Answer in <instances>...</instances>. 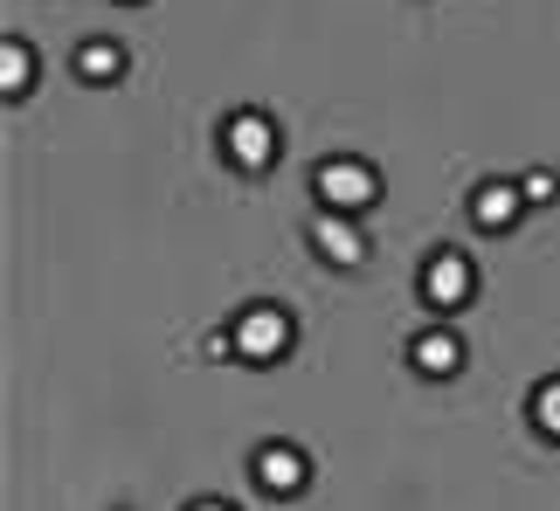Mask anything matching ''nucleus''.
Returning <instances> with one entry per match:
<instances>
[{
  "mask_svg": "<svg viewBox=\"0 0 560 511\" xmlns=\"http://www.w3.org/2000/svg\"><path fill=\"white\" fill-rule=\"evenodd\" d=\"M312 187H318V201H326L332 215H368V207L381 201V174L368 159H326Z\"/></svg>",
  "mask_w": 560,
  "mask_h": 511,
  "instance_id": "f257e3e1",
  "label": "nucleus"
},
{
  "mask_svg": "<svg viewBox=\"0 0 560 511\" xmlns=\"http://www.w3.org/2000/svg\"><path fill=\"white\" fill-rule=\"evenodd\" d=\"M470 290H478V270H470V255L457 249H436L429 255V270H422V297L436 311H464L470 305Z\"/></svg>",
  "mask_w": 560,
  "mask_h": 511,
  "instance_id": "20e7f679",
  "label": "nucleus"
},
{
  "mask_svg": "<svg viewBox=\"0 0 560 511\" xmlns=\"http://www.w3.org/2000/svg\"><path fill=\"white\" fill-rule=\"evenodd\" d=\"M408 359H416V373H429V380H450V373L464 367V338H457V332H422Z\"/></svg>",
  "mask_w": 560,
  "mask_h": 511,
  "instance_id": "6e6552de",
  "label": "nucleus"
},
{
  "mask_svg": "<svg viewBox=\"0 0 560 511\" xmlns=\"http://www.w3.org/2000/svg\"><path fill=\"white\" fill-rule=\"evenodd\" d=\"M235 353L243 359H256V367H264V359H277L291 346V311H277V305H249V311H235Z\"/></svg>",
  "mask_w": 560,
  "mask_h": 511,
  "instance_id": "f03ea898",
  "label": "nucleus"
},
{
  "mask_svg": "<svg viewBox=\"0 0 560 511\" xmlns=\"http://www.w3.org/2000/svg\"><path fill=\"white\" fill-rule=\"evenodd\" d=\"M520 187H526V201H553V194H560V180L547 174V166H540V174H526Z\"/></svg>",
  "mask_w": 560,
  "mask_h": 511,
  "instance_id": "f8f14e48",
  "label": "nucleus"
},
{
  "mask_svg": "<svg viewBox=\"0 0 560 511\" xmlns=\"http://www.w3.org/2000/svg\"><path fill=\"white\" fill-rule=\"evenodd\" d=\"M194 511H229V504H194Z\"/></svg>",
  "mask_w": 560,
  "mask_h": 511,
  "instance_id": "ddd939ff",
  "label": "nucleus"
},
{
  "mask_svg": "<svg viewBox=\"0 0 560 511\" xmlns=\"http://www.w3.org/2000/svg\"><path fill=\"white\" fill-rule=\"evenodd\" d=\"M312 249L326 255V263H339V270H353L360 255H368V236H360V228H353V215H332V207H326V215L312 222Z\"/></svg>",
  "mask_w": 560,
  "mask_h": 511,
  "instance_id": "423d86ee",
  "label": "nucleus"
},
{
  "mask_svg": "<svg viewBox=\"0 0 560 511\" xmlns=\"http://www.w3.org/2000/svg\"><path fill=\"white\" fill-rule=\"evenodd\" d=\"M533 429L547 442H560V380H540V394H533Z\"/></svg>",
  "mask_w": 560,
  "mask_h": 511,
  "instance_id": "9b49d317",
  "label": "nucleus"
},
{
  "mask_svg": "<svg viewBox=\"0 0 560 511\" xmlns=\"http://www.w3.org/2000/svg\"><path fill=\"white\" fill-rule=\"evenodd\" d=\"M256 484H264L270 498H298V491L312 484L305 450H291V442H270V450H256Z\"/></svg>",
  "mask_w": 560,
  "mask_h": 511,
  "instance_id": "39448f33",
  "label": "nucleus"
},
{
  "mask_svg": "<svg viewBox=\"0 0 560 511\" xmlns=\"http://www.w3.org/2000/svg\"><path fill=\"white\" fill-rule=\"evenodd\" d=\"M77 70L91 76V83H112V76L125 70V49H112V41H91V49L77 56Z\"/></svg>",
  "mask_w": 560,
  "mask_h": 511,
  "instance_id": "9d476101",
  "label": "nucleus"
},
{
  "mask_svg": "<svg viewBox=\"0 0 560 511\" xmlns=\"http://www.w3.org/2000/svg\"><path fill=\"white\" fill-rule=\"evenodd\" d=\"M222 145H229V159L243 166V174H270L277 166V124L264 111H235L222 124Z\"/></svg>",
  "mask_w": 560,
  "mask_h": 511,
  "instance_id": "7ed1b4c3",
  "label": "nucleus"
},
{
  "mask_svg": "<svg viewBox=\"0 0 560 511\" xmlns=\"http://www.w3.org/2000/svg\"><path fill=\"white\" fill-rule=\"evenodd\" d=\"M520 207H526V187H512V180H485L478 194H470V222H478L485 236H499V228L520 222Z\"/></svg>",
  "mask_w": 560,
  "mask_h": 511,
  "instance_id": "0eeeda50",
  "label": "nucleus"
},
{
  "mask_svg": "<svg viewBox=\"0 0 560 511\" xmlns=\"http://www.w3.org/2000/svg\"><path fill=\"white\" fill-rule=\"evenodd\" d=\"M0 91H8V97L35 91V49H28V41H8V49H0Z\"/></svg>",
  "mask_w": 560,
  "mask_h": 511,
  "instance_id": "1a4fd4ad",
  "label": "nucleus"
}]
</instances>
